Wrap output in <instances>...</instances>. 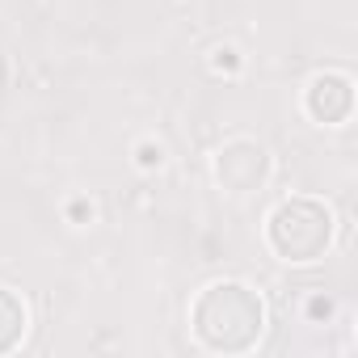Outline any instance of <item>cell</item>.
<instances>
[{
    "mask_svg": "<svg viewBox=\"0 0 358 358\" xmlns=\"http://www.w3.org/2000/svg\"><path fill=\"white\" fill-rule=\"evenodd\" d=\"M303 312H308V320H329V316H333V312H337V303H333V299H329V295H312V299H308V308H303Z\"/></svg>",
    "mask_w": 358,
    "mask_h": 358,
    "instance_id": "9",
    "label": "cell"
},
{
    "mask_svg": "<svg viewBox=\"0 0 358 358\" xmlns=\"http://www.w3.org/2000/svg\"><path fill=\"white\" fill-rule=\"evenodd\" d=\"M211 173H215V186H220L224 194L245 199V194L266 190L270 173H274V156H270V148H266L262 139H253V135H232V139H224V143L215 148Z\"/></svg>",
    "mask_w": 358,
    "mask_h": 358,
    "instance_id": "3",
    "label": "cell"
},
{
    "mask_svg": "<svg viewBox=\"0 0 358 358\" xmlns=\"http://www.w3.org/2000/svg\"><path fill=\"white\" fill-rule=\"evenodd\" d=\"M190 333L211 354H249L266 337V299L245 278H215L190 299Z\"/></svg>",
    "mask_w": 358,
    "mask_h": 358,
    "instance_id": "1",
    "label": "cell"
},
{
    "mask_svg": "<svg viewBox=\"0 0 358 358\" xmlns=\"http://www.w3.org/2000/svg\"><path fill=\"white\" fill-rule=\"evenodd\" d=\"M207 64H211V72H215V76H236L245 59H241V51H236L232 43H220V47H211Z\"/></svg>",
    "mask_w": 358,
    "mask_h": 358,
    "instance_id": "7",
    "label": "cell"
},
{
    "mask_svg": "<svg viewBox=\"0 0 358 358\" xmlns=\"http://www.w3.org/2000/svg\"><path fill=\"white\" fill-rule=\"evenodd\" d=\"M26 333H30V308H26V299L13 287L0 282V354H13L26 341Z\"/></svg>",
    "mask_w": 358,
    "mask_h": 358,
    "instance_id": "5",
    "label": "cell"
},
{
    "mask_svg": "<svg viewBox=\"0 0 358 358\" xmlns=\"http://www.w3.org/2000/svg\"><path fill=\"white\" fill-rule=\"evenodd\" d=\"M131 156H135V169H143V173H156V169H164V160H169V152H164L160 139H139Z\"/></svg>",
    "mask_w": 358,
    "mask_h": 358,
    "instance_id": "6",
    "label": "cell"
},
{
    "mask_svg": "<svg viewBox=\"0 0 358 358\" xmlns=\"http://www.w3.org/2000/svg\"><path fill=\"white\" fill-rule=\"evenodd\" d=\"M303 114L316 127H341L354 114V76L341 68H324L303 85Z\"/></svg>",
    "mask_w": 358,
    "mask_h": 358,
    "instance_id": "4",
    "label": "cell"
},
{
    "mask_svg": "<svg viewBox=\"0 0 358 358\" xmlns=\"http://www.w3.org/2000/svg\"><path fill=\"white\" fill-rule=\"evenodd\" d=\"M337 236V215L316 194H291L266 215V245L287 266H316Z\"/></svg>",
    "mask_w": 358,
    "mask_h": 358,
    "instance_id": "2",
    "label": "cell"
},
{
    "mask_svg": "<svg viewBox=\"0 0 358 358\" xmlns=\"http://www.w3.org/2000/svg\"><path fill=\"white\" fill-rule=\"evenodd\" d=\"M93 215H97V207H93L89 199H72V203H68V224L85 228V224H93Z\"/></svg>",
    "mask_w": 358,
    "mask_h": 358,
    "instance_id": "8",
    "label": "cell"
}]
</instances>
